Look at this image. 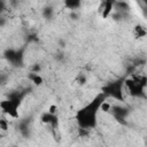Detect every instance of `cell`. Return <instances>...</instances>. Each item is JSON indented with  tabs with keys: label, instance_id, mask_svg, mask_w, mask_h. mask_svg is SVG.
Instances as JSON below:
<instances>
[{
	"label": "cell",
	"instance_id": "11",
	"mask_svg": "<svg viewBox=\"0 0 147 147\" xmlns=\"http://www.w3.org/2000/svg\"><path fill=\"white\" fill-rule=\"evenodd\" d=\"M56 111H57V107H56L55 105H52V106L49 107V110H48L47 113H49V114H52V115H55Z\"/></svg>",
	"mask_w": 147,
	"mask_h": 147
},
{
	"label": "cell",
	"instance_id": "6",
	"mask_svg": "<svg viewBox=\"0 0 147 147\" xmlns=\"http://www.w3.org/2000/svg\"><path fill=\"white\" fill-rule=\"evenodd\" d=\"M54 116H55V115H52V114H49V113H45V114L41 116V122H42V123H46V124H51V122H52V119L54 118Z\"/></svg>",
	"mask_w": 147,
	"mask_h": 147
},
{
	"label": "cell",
	"instance_id": "12",
	"mask_svg": "<svg viewBox=\"0 0 147 147\" xmlns=\"http://www.w3.org/2000/svg\"><path fill=\"white\" fill-rule=\"evenodd\" d=\"M39 69H40V68H39V65H34V67H33V70H34V71H38Z\"/></svg>",
	"mask_w": 147,
	"mask_h": 147
},
{
	"label": "cell",
	"instance_id": "4",
	"mask_svg": "<svg viewBox=\"0 0 147 147\" xmlns=\"http://www.w3.org/2000/svg\"><path fill=\"white\" fill-rule=\"evenodd\" d=\"M113 5H114L113 1H105L103 9H102V11H101L103 18H107V17L110 15V13H111V10H113Z\"/></svg>",
	"mask_w": 147,
	"mask_h": 147
},
{
	"label": "cell",
	"instance_id": "1",
	"mask_svg": "<svg viewBox=\"0 0 147 147\" xmlns=\"http://www.w3.org/2000/svg\"><path fill=\"white\" fill-rule=\"evenodd\" d=\"M105 101V96L103 94L98 95L91 103H88L86 107H84L83 109H80L77 115L76 118L78 121V124L80 125V129H91L95 125L96 123V113L100 109V105Z\"/></svg>",
	"mask_w": 147,
	"mask_h": 147
},
{
	"label": "cell",
	"instance_id": "9",
	"mask_svg": "<svg viewBox=\"0 0 147 147\" xmlns=\"http://www.w3.org/2000/svg\"><path fill=\"white\" fill-rule=\"evenodd\" d=\"M134 31H136V33H137V36H138V37H142V36H145V34H146V31H145V30H144V28H141V26H136Z\"/></svg>",
	"mask_w": 147,
	"mask_h": 147
},
{
	"label": "cell",
	"instance_id": "8",
	"mask_svg": "<svg viewBox=\"0 0 147 147\" xmlns=\"http://www.w3.org/2000/svg\"><path fill=\"white\" fill-rule=\"evenodd\" d=\"M100 109H101L102 111H109V110H111V105H110L109 102H107V101H103V102L100 105Z\"/></svg>",
	"mask_w": 147,
	"mask_h": 147
},
{
	"label": "cell",
	"instance_id": "10",
	"mask_svg": "<svg viewBox=\"0 0 147 147\" xmlns=\"http://www.w3.org/2000/svg\"><path fill=\"white\" fill-rule=\"evenodd\" d=\"M0 129L3 130V131L8 130V122H7V119H5V118L0 119Z\"/></svg>",
	"mask_w": 147,
	"mask_h": 147
},
{
	"label": "cell",
	"instance_id": "2",
	"mask_svg": "<svg viewBox=\"0 0 147 147\" xmlns=\"http://www.w3.org/2000/svg\"><path fill=\"white\" fill-rule=\"evenodd\" d=\"M18 106H20V98L13 95L11 98H9L8 100L1 101L0 102V107L2 109V111L7 115H9L13 118L18 117Z\"/></svg>",
	"mask_w": 147,
	"mask_h": 147
},
{
	"label": "cell",
	"instance_id": "5",
	"mask_svg": "<svg viewBox=\"0 0 147 147\" xmlns=\"http://www.w3.org/2000/svg\"><path fill=\"white\" fill-rule=\"evenodd\" d=\"M29 77H30V79H31L36 85H40V84L42 83V78H41L39 75H37L36 72H32Z\"/></svg>",
	"mask_w": 147,
	"mask_h": 147
},
{
	"label": "cell",
	"instance_id": "7",
	"mask_svg": "<svg viewBox=\"0 0 147 147\" xmlns=\"http://www.w3.org/2000/svg\"><path fill=\"white\" fill-rule=\"evenodd\" d=\"M65 6L69 7L70 9H75V8H77V7L80 6V2L79 1H67L65 2Z\"/></svg>",
	"mask_w": 147,
	"mask_h": 147
},
{
	"label": "cell",
	"instance_id": "3",
	"mask_svg": "<svg viewBox=\"0 0 147 147\" xmlns=\"http://www.w3.org/2000/svg\"><path fill=\"white\" fill-rule=\"evenodd\" d=\"M106 94H109L113 98H116L118 100H123V95H122V85L121 83H113L110 85H108L107 87L103 88Z\"/></svg>",
	"mask_w": 147,
	"mask_h": 147
}]
</instances>
